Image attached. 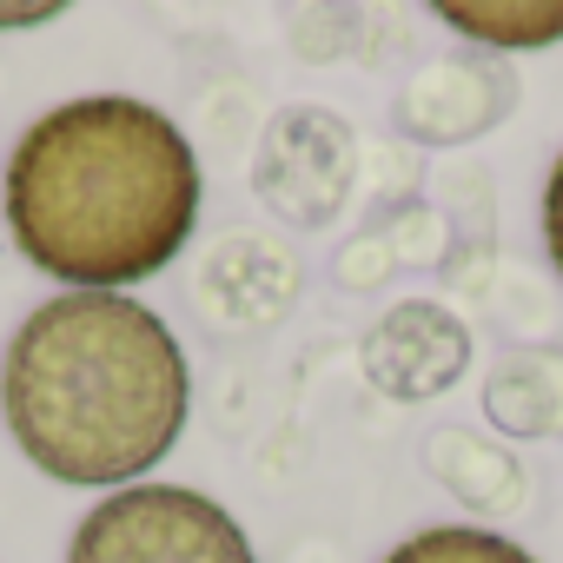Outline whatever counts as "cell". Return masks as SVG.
<instances>
[{
    "mask_svg": "<svg viewBox=\"0 0 563 563\" xmlns=\"http://www.w3.org/2000/svg\"><path fill=\"white\" fill-rule=\"evenodd\" d=\"M199 192L192 140L126 93L41 113L0 179L14 245L74 292H120L166 272L192 245Z\"/></svg>",
    "mask_w": 563,
    "mask_h": 563,
    "instance_id": "6da1fadb",
    "label": "cell"
},
{
    "mask_svg": "<svg viewBox=\"0 0 563 563\" xmlns=\"http://www.w3.org/2000/svg\"><path fill=\"white\" fill-rule=\"evenodd\" d=\"M192 405V372L166 319L120 292H60L21 319L0 358V418L54 484H133Z\"/></svg>",
    "mask_w": 563,
    "mask_h": 563,
    "instance_id": "7a4b0ae2",
    "label": "cell"
},
{
    "mask_svg": "<svg viewBox=\"0 0 563 563\" xmlns=\"http://www.w3.org/2000/svg\"><path fill=\"white\" fill-rule=\"evenodd\" d=\"M67 563H258V556L239 517L206 490L126 484L80 517Z\"/></svg>",
    "mask_w": 563,
    "mask_h": 563,
    "instance_id": "3957f363",
    "label": "cell"
},
{
    "mask_svg": "<svg viewBox=\"0 0 563 563\" xmlns=\"http://www.w3.org/2000/svg\"><path fill=\"white\" fill-rule=\"evenodd\" d=\"M352 173H358V133L325 107H286L265 126V146L252 159L258 199L292 225L339 219L352 199Z\"/></svg>",
    "mask_w": 563,
    "mask_h": 563,
    "instance_id": "277c9868",
    "label": "cell"
},
{
    "mask_svg": "<svg viewBox=\"0 0 563 563\" xmlns=\"http://www.w3.org/2000/svg\"><path fill=\"white\" fill-rule=\"evenodd\" d=\"M358 365H365V378H372L385 398L418 405V398H438V391H451V385L464 378V365H471V332H464L457 312H444V306H431V299H405V306H391V312L365 332Z\"/></svg>",
    "mask_w": 563,
    "mask_h": 563,
    "instance_id": "5b68a950",
    "label": "cell"
},
{
    "mask_svg": "<svg viewBox=\"0 0 563 563\" xmlns=\"http://www.w3.org/2000/svg\"><path fill=\"white\" fill-rule=\"evenodd\" d=\"M510 107H517V80L510 74H497L484 60H438V67H424L405 87L398 126L411 140H477Z\"/></svg>",
    "mask_w": 563,
    "mask_h": 563,
    "instance_id": "8992f818",
    "label": "cell"
},
{
    "mask_svg": "<svg viewBox=\"0 0 563 563\" xmlns=\"http://www.w3.org/2000/svg\"><path fill=\"white\" fill-rule=\"evenodd\" d=\"M431 471H438V484H451V490H457L464 504H477V510H497V504H517V497H523L517 457L477 444L471 431H438V438H431Z\"/></svg>",
    "mask_w": 563,
    "mask_h": 563,
    "instance_id": "52a82bcc",
    "label": "cell"
},
{
    "mask_svg": "<svg viewBox=\"0 0 563 563\" xmlns=\"http://www.w3.org/2000/svg\"><path fill=\"white\" fill-rule=\"evenodd\" d=\"M444 27L484 41V47H550L563 41V8H438Z\"/></svg>",
    "mask_w": 563,
    "mask_h": 563,
    "instance_id": "ba28073f",
    "label": "cell"
},
{
    "mask_svg": "<svg viewBox=\"0 0 563 563\" xmlns=\"http://www.w3.org/2000/svg\"><path fill=\"white\" fill-rule=\"evenodd\" d=\"M385 563H537L523 543L497 537V530H471V523H438V530H418L405 537Z\"/></svg>",
    "mask_w": 563,
    "mask_h": 563,
    "instance_id": "9c48e42d",
    "label": "cell"
},
{
    "mask_svg": "<svg viewBox=\"0 0 563 563\" xmlns=\"http://www.w3.org/2000/svg\"><path fill=\"white\" fill-rule=\"evenodd\" d=\"M543 245H550V265L563 272V153L543 179Z\"/></svg>",
    "mask_w": 563,
    "mask_h": 563,
    "instance_id": "30bf717a",
    "label": "cell"
},
{
    "mask_svg": "<svg viewBox=\"0 0 563 563\" xmlns=\"http://www.w3.org/2000/svg\"><path fill=\"white\" fill-rule=\"evenodd\" d=\"M60 8H0V27H41V21H54Z\"/></svg>",
    "mask_w": 563,
    "mask_h": 563,
    "instance_id": "8fae6325",
    "label": "cell"
}]
</instances>
